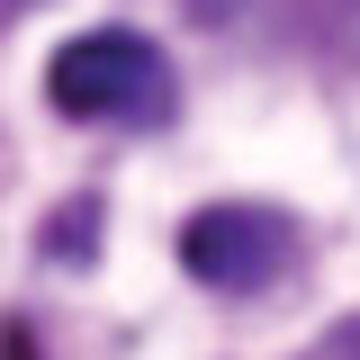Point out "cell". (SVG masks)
<instances>
[{
  "instance_id": "cell-1",
  "label": "cell",
  "mask_w": 360,
  "mask_h": 360,
  "mask_svg": "<svg viewBox=\"0 0 360 360\" xmlns=\"http://www.w3.org/2000/svg\"><path fill=\"white\" fill-rule=\"evenodd\" d=\"M45 99L72 117V127H162L180 108L172 54L135 27H90V37H63L54 63H45Z\"/></svg>"
},
{
  "instance_id": "cell-4",
  "label": "cell",
  "mask_w": 360,
  "mask_h": 360,
  "mask_svg": "<svg viewBox=\"0 0 360 360\" xmlns=\"http://www.w3.org/2000/svg\"><path fill=\"white\" fill-rule=\"evenodd\" d=\"M0 360H37V342H27V324H0Z\"/></svg>"
},
{
  "instance_id": "cell-2",
  "label": "cell",
  "mask_w": 360,
  "mask_h": 360,
  "mask_svg": "<svg viewBox=\"0 0 360 360\" xmlns=\"http://www.w3.org/2000/svg\"><path fill=\"white\" fill-rule=\"evenodd\" d=\"M180 270L198 288H217V297H252V288H270V279L297 270V225L279 207H243V198L198 207L180 225Z\"/></svg>"
},
{
  "instance_id": "cell-3",
  "label": "cell",
  "mask_w": 360,
  "mask_h": 360,
  "mask_svg": "<svg viewBox=\"0 0 360 360\" xmlns=\"http://www.w3.org/2000/svg\"><path fill=\"white\" fill-rule=\"evenodd\" d=\"M297 360H360V315H342V324H324Z\"/></svg>"
}]
</instances>
